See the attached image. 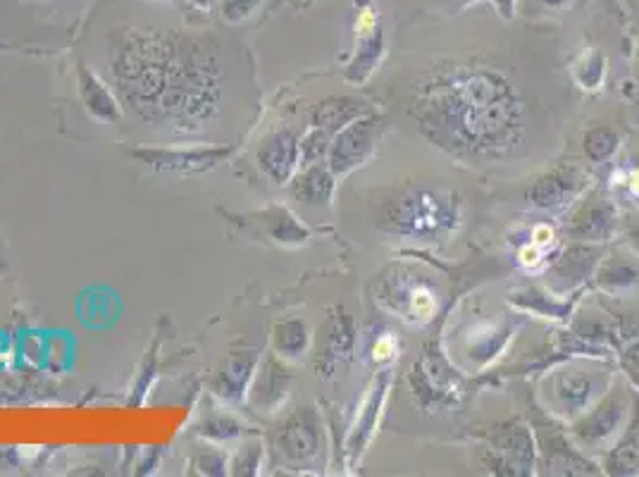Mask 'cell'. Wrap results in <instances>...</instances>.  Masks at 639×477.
<instances>
[{
	"instance_id": "obj_2",
	"label": "cell",
	"mask_w": 639,
	"mask_h": 477,
	"mask_svg": "<svg viewBox=\"0 0 639 477\" xmlns=\"http://www.w3.org/2000/svg\"><path fill=\"white\" fill-rule=\"evenodd\" d=\"M131 158L158 172H207L234 156L232 146H177V148H131Z\"/></svg>"
},
{
	"instance_id": "obj_19",
	"label": "cell",
	"mask_w": 639,
	"mask_h": 477,
	"mask_svg": "<svg viewBox=\"0 0 639 477\" xmlns=\"http://www.w3.org/2000/svg\"><path fill=\"white\" fill-rule=\"evenodd\" d=\"M0 271H3V263H0Z\"/></svg>"
},
{
	"instance_id": "obj_11",
	"label": "cell",
	"mask_w": 639,
	"mask_h": 477,
	"mask_svg": "<svg viewBox=\"0 0 639 477\" xmlns=\"http://www.w3.org/2000/svg\"><path fill=\"white\" fill-rule=\"evenodd\" d=\"M258 218L260 225L267 227V234L281 244H299L301 239H306V230L296 225L294 218L285 211V208H273V211H265Z\"/></svg>"
},
{
	"instance_id": "obj_12",
	"label": "cell",
	"mask_w": 639,
	"mask_h": 477,
	"mask_svg": "<svg viewBox=\"0 0 639 477\" xmlns=\"http://www.w3.org/2000/svg\"><path fill=\"white\" fill-rule=\"evenodd\" d=\"M273 339H275V349L279 351V356L296 358L306 351L308 330L299 320H285L275 327Z\"/></svg>"
},
{
	"instance_id": "obj_17",
	"label": "cell",
	"mask_w": 639,
	"mask_h": 477,
	"mask_svg": "<svg viewBox=\"0 0 639 477\" xmlns=\"http://www.w3.org/2000/svg\"><path fill=\"white\" fill-rule=\"evenodd\" d=\"M258 464H260V446L251 444L234 456L230 468L234 475H254L256 473L254 468H258Z\"/></svg>"
},
{
	"instance_id": "obj_4",
	"label": "cell",
	"mask_w": 639,
	"mask_h": 477,
	"mask_svg": "<svg viewBox=\"0 0 639 477\" xmlns=\"http://www.w3.org/2000/svg\"><path fill=\"white\" fill-rule=\"evenodd\" d=\"M77 86H79V98L84 103L86 113L103 125H120L125 119V108L120 98L113 92V86L100 80L98 74L86 67L84 63L77 65Z\"/></svg>"
},
{
	"instance_id": "obj_15",
	"label": "cell",
	"mask_w": 639,
	"mask_h": 477,
	"mask_svg": "<svg viewBox=\"0 0 639 477\" xmlns=\"http://www.w3.org/2000/svg\"><path fill=\"white\" fill-rule=\"evenodd\" d=\"M263 0H217L222 18L230 24H239L244 20H248L251 14L258 10V6Z\"/></svg>"
},
{
	"instance_id": "obj_9",
	"label": "cell",
	"mask_w": 639,
	"mask_h": 477,
	"mask_svg": "<svg viewBox=\"0 0 639 477\" xmlns=\"http://www.w3.org/2000/svg\"><path fill=\"white\" fill-rule=\"evenodd\" d=\"M334 179L320 166H308L303 174L294 179V197L301 199L306 203H327L332 197V184Z\"/></svg>"
},
{
	"instance_id": "obj_6",
	"label": "cell",
	"mask_w": 639,
	"mask_h": 477,
	"mask_svg": "<svg viewBox=\"0 0 639 477\" xmlns=\"http://www.w3.org/2000/svg\"><path fill=\"white\" fill-rule=\"evenodd\" d=\"M318 446V432L316 425L310 423V417L303 413L291 415L289 421L279 427L275 437V452L285 458H310L316 454Z\"/></svg>"
},
{
	"instance_id": "obj_8",
	"label": "cell",
	"mask_w": 639,
	"mask_h": 477,
	"mask_svg": "<svg viewBox=\"0 0 639 477\" xmlns=\"http://www.w3.org/2000/svg\"><path fill=\"white\" fill-rule=\"evenodd\" d=\"M370 148V127L368 123L347 125V129L337 134L334 146H330V162L334 172H347L359 166L365 151Z\"/></svg>"
},
{
	"instance_id": "obj_1",
	"label": "cell",
	"mask_w": 639,
	"mask_h": 477,
	"mask_svg": "<svg viewBox=\"0 0 639 477\" xmlns=\"http://www.w3.org/2000/svg\"><path fill=\"white\" fill-rule=\"evenodd\" d=\"M106 82L143 125L201 139L225 110L230 67L213 36L125 26L110 39Z\"/></svg>"
},
{
	"instance_id": "obj_5",
	"label": "cell",
	"mask_w": 639,
	"mask_h": 477,
	"mask_svg": "<svg viewBox=\"0 0 639 477\" xmlns=\"http://www.w3.org/2000/svg\"><path fill=\"white\" fill-rule=\"evenodd\" d=\"M258 368V356L256 351L244 349V351H232L227 356V361L222 363L217 370V375L213 378V390L220 399L230 401V404H239L246 396L248 382L254 380Z\"/></svg>"
},
{
	"instance_id": "obj_16",
	"label": "cell",
	"mask_w": 639,
	"mask_h": 477,
	"mask_svg": "<svg viewBox=\"0 0 639 477\" xmlns=\"http://www.w3.org/2000/svg\"><path fill=\"white\" fill-rule=\"evenodd\" d=\"M191 468H196L193 473H201V475H222L227 466H225V458L217 454V449H213V446H201V449L191 458Z\"/></svg>"
},
{
	"instance_id": "obj_3",
	"label": "cell",
	"mask_w": 639,
	"mask_h": 477,
	"mask_svg": "<svg viewBox=\"0 0 639 477\" xmlns=\"http://www.w3.org/2000/svg\"><path fill=\"white\" fill-rule=\"evenodd\" d=\"M301 162L299 137L296 131L281 127L267 134L258 148V166L275 184H287Z\"/></svg>"
},
{
	"instance_id": "obj_13",
	"label": "cell",
	"mask_w": 639,
	"mask_h": 477,
	"mask_svg": "<svg viewBox=\"0 0 639 477\" xmlns=\"http://www.w3.org/2000/svg\"><path fill=\"white\" fill-rule=\"evenodd\" d=\"M199 435L205 439H215V442H227L234 437H242L244 435V425L236 423L232 415H213L207 417V421L201 423L199 427Z\"/></svg>"
},
{
	"instance_id": "obj_14",
	"label": "cell",
	"mask_w": 639,
	"mask_h": 477,
	"mask_svg": "<svg viewBox=\"0 0 639 477\" xmlns=\"http://www.w3.org/2000/svg\"><path fill=\"white\" fill-rule=\"evenodd\" d=\"M299 151H301L303 166H318V162L324 158V153H330V137H327L324 129L313 127L299 141Z\"/></svg>"
},
{
	"instance_id": "obj_10",
	"label": "cell",
	"mask_w": 639,
	"mask_h": 477,
	"mask_svg": "<svg viewBox=\"0 0 639 477\" xmlns=\"http://www.w3.org/2000/svg\"><path fill=\"white\" fill-rule=\"evenodd\" d=\"M359 115V106L349 98H330L320 103L313 113V125L320 129L339 131L347 125H351V119Z\"/></svg>"
},
{
	"instance_id": "obj_18",
	"label": "cell",
	"mask_w": 639,
	"mask_h": 477,
	"mask_svg": "<svg viewBox=\"0 0 639 477\" xmlns=\"http://www.w3.org/2000/svg\"><path fill=\"white\" fill-rule=\"evenodd\" d=\"M189 3H191L193 8H199L201 12H211L213 6L217 3V0H189Z\"/></svg>"
},
{
	"instance_id": "obj_7",
	"label": "cell",
	"mask_w": 639,
	"mask_h": 477,
	"mask_svg": "<svg viewBox=\"0 0 639 477\" xmlns=\"http://www.w3.org/2000/svg\"><path fill=\"white\" fill-rule=\"evenodd\" d=\"M285 368H281L275 358H267V361L256 370L254 375V386L248 392V401L256 409H275L281 399L287 394V375Z\"/></svg>"
}]
</instances>
